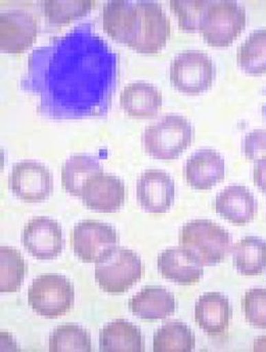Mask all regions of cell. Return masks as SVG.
<instances>
[{"mask_svg": "<svg viewBox=\"0 0 266 352\" xmlns=\"http://www.w3.org/2000/svg\"><path fill=\"white\" fill-rule=\"evenodd\" d=\"M100 349L104 352H142L144 337L140 329L131 322L114 320L100 330Z\"/></svg>", "mask_w": 266, "mask_h": 352, "instance_id": "7402d4cb", "label": "cell"}, {"mask_svg": "<svg viewBox=\"0 0 266 352\" xmlns=\"http://www.w3.org/2000/svg\"><path fill=\"white\" fill-rule=\"evenodd\" d=\"M194 126L186 117L167 115L148 125L142 134V144L148 156L158 160L178 158L194 140Z\"/></svg>", "mask_w": 266, "mask_h": 352, "instance_id": "7a4b0ae2", "label": "cell"}, {"mask_svg": "<svg viewBox=\"0 0 266 352\" xmlns=\"http://www.w3.org/2000/svg\"><path fill=\"white\" fill-rule=\"evenodd\" d=\"M243 153L247 160L256 162L266 157V129H254L245 135Z\"/></svg>", "mask_w": 266, "mask_h": 352, "instance_id": "1f68e13d", "label": "cell"}, {"mask_svg": "<svg viewBox=\"0 0 266 352\" xmlns=\"http://www.w3.org/2000/svg\"><path fill=\"white\" fill-rule=\"evenodd\" d=\"M75 290L63 274H45L33 280L28 289V303L39 316L58 318L72 309Z\"/></svg>", "mask_w": 266, "mask_h": 352, "instance_id": "8992f818", "label": "cell"}, {"mask_svg": "<svg viewBox=\"0 0 266 352\" xmlns=\"http://www.w3.org/2000/svg\"><path fill=\"white\" fill-rule=\"evenodd\" d=\"M184 176L195 190H211L225 177V160L212 148L197 151L186 160Z\"/></svg>", "mask_w": 266, "mask_h": 352, "instance_id": "2e32d148", "label": "cell"}, {"mask_svg": "<svg viewBox=\"0 0 266 352\" xmlns=\"http://www.w3.org/2000/svg\"><path fill=\"white\" fill-rule=\"evenodd\" d=\"M94 6L93 0H46L43 12L50 24L64 25L85 16Z\"/></svg>", "mask_w": 266, "mask_h": 352, "instance_id": "f1b7e54d", "label": "cell"}, {"mask_svg": "<svg viewBox=\"0 0 266 352\" xmlns=\"http://www.w3.org/2000/svg\"><path fill=\"white\" fill-rule=\"evenodd\" d=\"M135 2V32L129 47L140 54H158L170 36V21L158 2L150 0Z\"/></svg>", "mask_w": 266, "mask_h": 352, "instance_id": "ba28073f", "label": "cell"}, {"mask_svg": "<svg viewBox=\"0 0 266 352\" xmlns=\"http://www.w3.org/2000/svg\"><path fill=\"white\" fill-rule=\"evenodd\" d=\"M73 251L85 263H96L118 247L113 226L96 220H85L74 226L71 236Z\"/></svg>", "mask_w": 266, "mask_h": 352, "instance_id": "9c48e42d", "label": "cell"}, {"mask_svg": "<svg viewBox=\"0 0 266 352\" xmlns=\"http://www.w3.org/2000/svg\"><path fill=\"white\" fill-rule=\"evenodd\" d=\"M142 259L135 252L124 247H116L96 263L94 278L104 292L122 294L142 278Z\"/></svg>", "mask_w": 266, "mask_h": 352, "instance_id": "277c9868", "label": "cell"}, {"mask_svg": "<svg viewBox=\"0 0 266 352\" xmlns=\"http://www.w3.org/2000/svg\"><path fill=\"white\" fill-rule=\"evenodd\" d=\"M232 318V308L225 295L207 292L197 301L195 320L199 328L211 337L225 334Z\"/></svg>", "mask_w": 266, "mask_h": 352, "instance_id": "e0dca14e", "label": "cell"}, {"mask_svg": "<svg viewBox=\"0 0 266 352\" xmlns=\"http://www.w3.org/2000/svg\"><path fill=\"white\" fill-rule=\"evenodd\" d=\"M136 196L140 207L146 212L166 213L175 203V180L165 171L148 169L138 178Z\"/></svg>", "mask_w": 266, "mask_h": 352, "instance_id": "7c38bea8", "label": "cell"}, {"mask_svg": "<svg viewBox=\"0 0 266 352\" xmlns=\"http://www.w3.org/2000/svg\"><path fill=\"white\" fill-rule=\"evenodd\" d=\"M253 351H266V336H261L255 339L253 343Z\"/></svg>", "mask_w": 266, "mask_h": 352, "instance_id": "836d02e7", "label": "cell"}, {"mask_svg": "<svg viewBox=\"0 0 266 352\" xmlns=\"http://www.w3.org/2000/svg\"><path fill=\"white\" fill-rule=\"evenodd\" d=\"M25 249L35 258H56L64 249V238L60 224L45 217H33L25 226L22 236Z\"/></svg>", "mask_w": 266, "mask_h": 352, "instance_id": "8fae6325", "label": "cell"}, {"mask_svg": "<svg viewBox=\"0 0 266 352\" xmlns=\"http://www.w3.org/2000/svg\"><path fill=\"white\" fill-rule=\"evenodd\" d=\"M159 272L163 278L182 286L197 284L204 274V264L188 249L171 247L158 256Z\"/></svg>", "mask_w": 266, "mask_h": 352, "instance_id": "9a60e30c", "label": "cell"}, {"mask_svg": "<svg viewBox=\"0 0 266 352\" xmlns=\"http://www.w3.org/2000/svg\"><path fill=\"white\" fill-rule=\"evenodd\" d=\"M8 186L14 196L25 202H43L54 190V180L45 165L25 160L12 167L8 176Z\"/></svg>", "mask_w": 266, "mask_h": 352, "instance_id": "30bf717a", "label": "cell"}, {"mask_svg": "<svg viewBox=\"0 0 266 352\" xmlns=\"http://www.w3.org/2000/svg\"><path fill=\"white\" fill-rule=\"evenodd\" d=\"M104 173L100 160L91 155H73L62 167L63 186L67 192L81 197L83 188L92 176Z\"/></svg>", "mask_w": 266, "mask_h": 352, "instance_id": "cb8c5ba5", "label": "cell"}, {"mask_svg": "<svg viewBox=\"0 0 266 352\" xmlns=\"http://www.w3.org/2000/svg\"><path fill=\"white\" fill-rule=\"evenodd\" d=\"M83 204L100 212H115L124 204L125 186L122 180L110 173L92 176L81 194Z\"/></svg>", "mask_w": 266, "mask_h": 352, "instance_id": "5bb4252c", "label": "cell"}, {"mask_svg": "<svg viewBox=\"0 0 266 352\" xmlns=\"http://www.w3.org/2000/svg\"><path fill=\"white\" fill-rule=\"evenodd\" d=\"M129 309L142 320H164L173 316L177 309L175 295L158 286H148L131 297Z\"/></svg>", "mask_w": 266, "mask_h": 352, "instance_id": "d6986e66", "label": "cell"}, {"mask_svg": "<svg viewBox=\"0 0 266 352\" xmlns=\"http://www.w3.org/2000/svg\"><path fill=\"white\" fill-rule=\"evenodd\" d=\"M118 81V56L89 23L35 48L21 87L54 120L104 117Z\"/></svg>", "mask_w": 266, "mask_h": 352, "instance_id": "6da1fadb", "label": "cell"}, {"mask_svg": "<svg viewBox=\"0 0 266 352\" xmlns=\"http://www.w3.org/2000/svg\"><path fill=\"white\" fill-rule=\"evenodd\" d=\"M208 0H171V10L177 18L181 30L196 32L200 30L201 23L210 6Z\"/></svg>", "mask_w": 266, "mask_h": 352, "instance_id": "f546056e", "label": "cell"}, {"mask_svg": "<svg viewBox=\"0 0 266 352\" xmlns=\"http://www.w3.org/2000/svg\"><path fill=\"white\" fill-rule=\"evenodd\" d=\"M242 305L246 322L254 328L266 330V289L247 291Z\"/></svg>", "mask_w": 266, "mask_h": 352, "instance_id": "4dcf8cb0", "label": "cell"}, {"mask_svg": "<svg viewBox=\"0 0 266 352\" xmlns=\"http://www.w3.org/2000/svg\"><path fill=\"white\" fill-rule=\"evenodd\" d=\"M48 347L52 352H89L92 351L91 338L89 333L78 324H60L50 334Z\"/></svg>", "mask_w": 266, "mask_h": 352, "instance_id": "83f0119b", "label": "cell"}, {"mask_svg": "<svg viewBox=\"0 0 266 352\" xmlns=\"http://www.w3.org/2000/svg\"><path fill=\"white\" fill-rule=\"evenodd\" d=\"M196 337L190 327L181 322H169L157 330L153 341L155 352L192 351Z\"/></svg>", "mask_w": 266, "mask_h": 352, "instance_id": "484cf974", "label": "cell"}, {"mask_svg": "<svg viewBox=\"0 0 266 352\" xmlns=\"http://www.w3.org/2000/svg\"><path fill=\"white\" fill-rule=\"evenodd\" d=\"M238 66L246 74L261 76L266 73V29L253 31L236 50Z\"/></svg>", "mask_w": 266, "mask_h": 352, "instance_id": "d4e9b609", "label": "cell"}, {"mask_svg": "<svg viewBox=\"0 0 266 352\" xmlns=\"http://www.w3.org/2000/svg\"><path fill=\"white\" fill-rule=\"evenodd\" d=\"M246 23V10L238 2L211 1L199 32L209 45L225 47L240 36Z\"/></svg>", "mask_w": 266, "mask_h": 352, "instance_id": "52a82bcc", "label": "cell"}, {"mask_svg": "<svg viewBox=\"0 0 266 352\" xmlns=\"http://www.w3.org/2000/svg\"><path fill=\"white\" fill-rule=\"evenodd\" d=\"M217 68L212 58L202 50H184L171 60L169 78L171 85L188 96L207 91L214 82Z\"/></svg>", "mask_w": 266, "mask_h": 352, "instance_id": "5b68a950", "label": "cell"}, {"mask_svg": "<svg viewBox=\"0 0 266 352\" xmlns=\"http://www.w3.org/2000/svg\"><path fill=\"white\" fill-rule=\"evenodd\" d=\"M179 244L192 251L204 265H215L232 250V236L211 220L195 219L182 226Z\"/></svg>", "mask_w": 266, "mask_h": 352, "instance_id": "3957f363", "label": "cell"}, {"mask_svg": "<svg viewBox=\"0 0 266 352\" xmlns=\"http://www.w3.org/2000/svg\"><path fill=\"white\" fill-rule=\"evenodd\" d=\"M27 265L23 255L12 247L0 248V291L14 293L21 288L26 276Z\"/></svg>", "mask_w": 266, "mask_h": 352, "instance_id": "4316f807", "label": "cell"}, {"mask_svg": "<svg viewBox=\"0 0 266 352\" xmlns=\"http://www.w3.org/2000/svg\"><path fill=\"white\" fill-rule=\"evenodd\" d=\"M136 23V2L131 0L108 1L102 10V28L118 43L131 45Z\"/></svg>", "mask_w": 266, "mask_h": 352, "instance_id": "ffe728a7", "label": "cell"}, {"mask_svg": "<svg viewBox=\"0 0 266 352\" xmlns=\"http://www.w3.org/2000/svg\"><path fill=\"white\" fill-rule=\"evenodd\" d=\"M162 94L150 83H131L123 88L120 104L124 112L134 118H152L162 107Z\"/></svg>", "mask_w": 266, "mask_h": 352, "instance_id": "44dd1931", "label": "cell"}, {"mask_svg": "<svg viewBox=\"0 0 266 352\" xmlns=\"http://www.w3.org/2000/svg\"><path fill=\"white\" fill-rule=\"evenodd\" d=\"M253 179H254L255 186L266 196V157L254 162Z\"/></svg>", "mask_w": 266, "mask_h": 352, "instance_id": "d6a6232c", "label": "cell"}, {"mask_svg": "<svg viewBox=\"0 0 266 352\" xmlns=\"http://www.w3.org/2000/svg\"><path fill=\"white\" fill-rule=\"evenodd\" d=\"M232 264L245 276H261L266 270V242L259 236H245L232 247Z\"/></svg>", "mask_w": 266, "mask_h": 352, "instance_id": "603a6c76", "label": "cell"}, {"mask_svg": "<svg viewBox=\"0 0 266 352\" xmlns=\"http://www.w3.org/2000/svg\"><path fill=\"white\" fill-rule=\"evenodd\" d=\"M38 27L34 16L21 10L0 14V48L8 54H21L28 50L37 37Z\"/></svg>", "mask_w": 266, "mask_h": 352, "instance_id": "4fadbf2b", "label": "cell"}, {"mask_svg": "<svg viewBox=\"0 0 266 352\" xmlns=\"http://www.w3.org/2000/svg\"><path fill=\"white\" fill-rule=\"evenodd\" d=\"M214 208L222 219L230 223L245 226L254 219L257 202L254 195L247 186L232 184L217 195Z\"/></svg>", "mask_w": 266, "mask_h": 352, "instance_id": "ac0fdd59", "label": "cell"}, {"mask_svg": "<svg viewBox=\"0 0 266 352\" xmlns=\"http://www.w3.org/2000/svg\"><path fill=\"white\" fill-rule=\"evenodd\" d=\"M263 114H265V119H266V102H265V108H263Z\"/></svg>", "mask_w": 266, "mask_h": 352, "instance_id": "e575fe53", "label": "cell"}]
</instances>
